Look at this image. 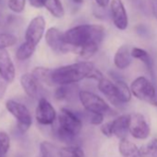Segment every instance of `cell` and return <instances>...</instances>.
Instances as JSON below:
<instances>
[{
    "label": "cell",
    "instance_id": "1",
    "mask_svg": "<svg viewBox=\"0 0 157 157\" xmlns=\"http://www.w3.org/2000/svg\"><path fill=\"white\" fill-rule=\"evenodd\" d=\"M105 30L100 24H81L64 33L65 42L77 54L78 50L85 46H99L105 38Z\"/></svg>",
    "mask_w": 157,
    "mask_h": 157
},
{
    "label": "cell",
    "instance_id": "2",
    "mask_svg": "<svg viewBox=\"0 0 157 157\" xmlns=\"http://www.w3.org/2000/svg\"><path fill=\"white\" fill-rule=\"evenodd\" d=\"M96 67L91 61H78L53 69L52 81L54 85H72L88 78Z\"/></svg>",
    "mask_w": 157,
    "mask_h": 157
},
{
    "label": "cell",
    "instance_id": "3",
    "mask_svg": "<svg viewBox=\"0 0 157 157\" xmlns=\"http://www.w3.org/2000/svg\"><path fill=\"white\" fill-rule=\"evenodd\" d=\"M58 128H56V137L64 141H72L82 129V120L74 111L62 107L57 116Z\"/></svg>",
    "mask_w": 157,
    "mask_h": 157
},
{
    "label": "cell",
    "instance_id": "4",
    "mask_svg": "<svg viewBox=\"0 0 157 157\" xmlns=\"http://www.w3.org/2000/svg\"><path fill=\"white\" fill-rule=\"evenodd\" d=\"M6 108L12 115L16 121L19 130L22 133L28 131L33 124V117L28 107L15 100L9 99L6 102Z\"/></svg>",
    "mask_w": 157,
    "mask_h": 157
},
{
    "label": "cell",
    "instance_id": "5",
    "mask_svg": "<svg viewBox=\"0 0 157 157\" xmlns=\"http://www.w3.org/2000/svg\"><path fill=\"white\" fill-rule=\"evenodd\" d=\"M78 99L82 107L89 114L105 115L111 110L109 104L94 93L82 90L78 92Z\"/></svg>",
    "mask_w": 157,
    "mask_h": 157
},
{
    "label": "cell",
    "instance_id": "6",
    "mask_svg": "<svg viewBox=\"0 0 157 157\" xmlns=\"http://www.w3.org/2000/svg\"><path fill=\"white\" fill-rule=\"evenodd\" d=\"M130 90L134 97L148 103H150L157 94L152 82L144 76H140L135 78L130 84Z\"/></svg>",
    "mask_w": 157,
    "mask_h": 157
},
{
    "label": "cell",
    "instance_id": "7",
    "mask_svg": "<svg viewBox=\"0 0 157 157\" xmlns=\"http://www.w3.org/2000/svg\"><path fill=\"white\" fill-rule=\"evenodd\" d=\"M44 39L50 49L56 54H67L68 52H73L72 47L65 42L64 33L56 27H51L45 32Z\"/></svg>",
    "mask_w": 157,
    "mask_h": 157
},
{
    "label": "cell",
    "instance_id": "8",
    "mask_svg": "<svg viewBox=\"0 0 157 157\" xmlns=\"http://www.w3.org/2000/svg\"><path fill=\"white\" fill-rule=\"evenodd\" d=\"M128 133L136 140H147L151 134V128L145 117L140 113L130 114Z\"/></svg>",
    "mask_w": 157,
    "mask_h": 157
},
{
    "label": "cell",
    "instance_id": "9",
    "mask_svg": "<svg viewBox=\"0 0 157 157\" xmlns=\"http://www.w3.org/2000/svg\"><path fill=\"white\" fill-rule=\"evenodd\" d=\"M57 117L56 111L53 105L44 97H41L35 109V119L43 126H51Z\"/></svg>",
    "mask_w": 157,
    "mask_h": 157
},
{
    "label": "cell",
    "instance_id": "10",
    "mask_svg": "<svg viewBox=\"0 0 157 157\" xmlns=\"http://www.w3.org/2000/svg\"><path fill=\"white\" fill-rule=\"evenodd\" d=\"M46 22L43 16L34 17L29 23L25 32V42L33 46H37L41 42L44 32Z\"/></svg>",
    "mask_w": 157,
    "mask_h": 157
},
{
    "label": "cell",
    "instance_id": "11",
    "mask_svg": "<svg viewBox=\"0 0 157 157\" xmlns=\"http://www.w3.org/2000/svg\"><path fill=\"white\" fill-rule=\"evenodd\" d=\"M110 13L115 27L120 31H125L128 26V17L122 0H111Z\"/></svg>",
    "mask_w": 157,
    "mask_h": 157
},
{
    "label": "cell",
    "instance_id": "12",
    "mask_svg": "<svg viewBox=\"0 0 157 157\" xmlns=\"http://www.w3.org/2000/svg\"><path fill=\"white\" fill-rule=\"evenodd\" d=\"M0 77L7 83H12L16 78V68L7 49L0 51Z\"/></svg>",
    "mask_w": 157,
    "mask_h": 157
},
{
    "label": "cell",
    "instance_id": "13",
    "mask_svg": "<svg viewBox=\"0 0 157 157\" xmlns=\"http://www.w3.org/2000/svg\"><path fill=\"white\" fill-rule=\"evenodd\" d=\"M97 88L100 91V93H102V94L108 100V102L112 105L120 106L123 105V104H121V102L118 99L115 82H112L110 80H108V78H104L103 80L98 82Z\"/></svg>",
    "mask_w": 157,
    "mask_h": 157
},
{
    "label": "cell",
    "instance_id": "14",
    "mask_svg": "<svg viewBox=\"0 0 157 157\" xmlns=\"http://www.w3.org/2000/svg\"><path fill=\"white\" fill-rule=\"evenodd\" d=\"M114 65L117 68L123 70L128 68L132 61L131 56V50L129 49L128 45L122 44L117 48L114 56Z\"/></svg>",
    "mask_w": 157,
    "mask_h": 157
},
{
    "label": "cell",
    "instance_id": "15",
    "mask_svg": "<svg viewBox=\"0 0 157 157\" xmlns=\"http://www.w3.org/2000/svg\"><path fill=\"white\" fill-rule=\"evenodd\" d=\"M21 85L25 94L33 98L36 99L39 95V82L32 73H24L21 77Z\"/></svg>",
    "mask_w": 157,
    "mask_h": 157
},
{
    "label": "cell",
    "instance_id": "16",
    "mask_svg": "<svg viewBox=\"0 0 157 157\" xmlns=\"http://www.w3.org/2000/svg\"><path fill=\"white\" fill-rule=\"evenodd\" d=\"M129 120H130V114H123L113 119L112 123H113L114 136H116L120 140L126 139L128 133Z\"/></svg>",
    "mask_w": 157,
    "mask_h": 157
},
{
    "label": "cell",
    "instance_id": "17",
    "mask_svg": "<svg viewBox=\"0 0 157 157\" xmlns=\"http://www.w3.org/2000/svg\"><path fill=\"white\" fill-rule=\"evenodd\" d=\"M118 151L122 157H140L139 147L127 138L120 140L118 143Z\"/></svg>",
    "mask_w": 157,
    "mask_h": 157
},
{
    "label": "cell",
    "instance_id": "18",
    "mask_svg": "<svg viewBox=\"0 0 157 157\" xmlns=\"http://www.w3.org/2000/svg\"><path fill=\"white\" fill-rule=\"evenodd\" d=\"M52 72L53 69L44 67H36L33 69L32 74L37 80L38 82L44 83L48 86H53V81H52Z\"/></svg>",
    "mask_w": 157,
    "mask_h": 157
},
{
    "label": "cell",
    "instance_id": "19",
    "mask_svg": "<svg viewBox=\"0 0 157 157\" xmlns=\"http://www.w3.org/2000/svg\"><path fill=\"white\" fill-rule=\"evenodd\" d=\"M115 85L117 88V93L119 101L121 104H128L130 102L132 98V93L130 90V86L127 84L123 80H117L115 82Z\"/></svg>",
    "mask_w": 157,
    "mask_h": 157
},
{
    "label": "cell",
    "instance_id": "20",
    "mask_svg": "<svg viewBox=\"0 0 157 157\" xmlns=\"http://www.w3.org/2000/svg\"><path fill=\"white\" fill-rule=\"evenodd\" d=\"M131 56L132 58L141 61L148 69H152V66H153L152 59L150 54L145 49L140 47H133L131 49Z\"/></svg>",
    "mask_w": 157,
    "mask_h": 157
},
{
    "label": "cell",
    "instance_id": "21",
    "mask_svg": "<svg viewBox=\"0 0 157 157\" xmlns=\"http://www.w3.org/2000/svg\"><path fill=\"white\" fill-rule=\"evenodd\" d=\"M58 157H86V155L80 146L72 144L60 148Z\"/></svg>",
    "mask_w": 157,
    "mask_h": 157
},
{
    "label": "cell",
    "instance_id": "22",
    "mask_svg": "<svg viewBox=\"0 0 157 157\" xmlns=\"http://www.w3.org/2000/svg\"><path fill=\"white\" fill-rule=\"evenodd\" d=\"M36 47L31 44L24 42L22 43L16 51V58L20 61H26L33 56Z\"/></svg>",
    "mask_w": 157,
    "mask_h": 157
},
{
    "label": "cell",
    "instance_id": "23",
    "mask_svg": "<svg viewBox=\"0 0 157 157\" xmlns=\"http://www.w3.org/2000/svg\"><path fill=\"white\" fill-rule=\"evenodd\" d=\"M44 8L55 18L60 19L65 15V10L60 0H46Z\"/></svg>",
    "mask_w": 157,
    "mask_h": 157
},
{
    "label": "cell",
    "instance_id": "24",
    "mask_svg": "<svg viewBox=\"0 0 157 157\" xmlns=\"http://www.w3.org/2000/svg\"><path fill=\"white\" fill-rule=\"evenodd\" d=\"M140 157H157V139L154 138L139 148Z\"/></svg>",
    "mask_w": 157,
    "mask_h": 157
},
{
    "label": "cell",
    "instance_id": "25",
    "mask_svg": "<svg viewBox=\"0 0 157 157\" xmlns=\"http://www.w3.org/2000/svg\"><path fill=\"white\" fill-rule=\"evenodd\" d=\"M59 149L50 141H42L40 143V155L43 157H58Z\"/></svg>",
    "mask_w": 157,
    "mask_h": 157
},
{
    "label": "cell",
    "instance_id": "26",
    "mask_svg": "<svg viewBox=\"0 0 157 157\" xmlns=\"http://www.w3.org/2000/svg\"><path fill=\"white\" fill-rule=\"evenodd\" d=\"M18 42V39L15 35L6 33H0V51L6 50L9 47L15 45Z\"/></svg>",
    "mask_w": 157,
    "mask_h": 157
},
{
    "label": "cell",
    "instance_id": "27",
    "mask_svg": "<svg viewBox=\"0 0 157 157\" xmlns=\"http://www.w3.org/2000/svg\"><path fill=\"white\" fill-rule=\"evenodd\" d=\"M10 148V138L5 131H0V157H5Z\"/></svg>",
    "mask_w": 157,
    "mask_h": 157
},
{
    "label": "cell",
    "instance_id": "28",
    "mask_svg": "<svg viewBox=\"0 0 157 157\" xmlns=\"http://www.w3.org/2000/svg\"><path fill=\"white\" fill-rule=\"evenodd\" d=\"M26 0H9V9L15 13H21L25 9Z\"/></svg>",
    "mask_w": 157,
    "mask_h": 157
},
{
    "label": "cell",
    "instance_id": "29",
    "mask_svg": "<svg viewBox=\"0 0 157 157\" xmlns=\"http://www.w3.org/2000/svg\"><path fill=\"white\" fill-rule=\"evenodd\" d=\"M70 85H60V86H57V88L56 89L55 91V98L58 101H62V100H65L67 98L68 96V94H69V90H68V87Z\"/></svg>",
    "mask_w": 157,
    "mask_h": 157
},
{
    "label": "cell",
    "instance_id": "30",
    "mask_svg": "<svg viewBox=\"0 0 157 157\" xmlns=\"http://www.w3.org/2000/svg\"><path fill=\"white\" fill-rule=\"evenodd\" d=\"M100 130L102 132V134L107 138H111L114 136V129H113V123L112 120L111 121H107L105 123H104L103 125H101L100 127Z\"/></svg>",
    "mask_w": 157,
    "mask_h": 157
},
{
    "label": "cell",
    "instance_id": "31",
    "mask_svg": "<svg viewBox=\"0 0 157 157\" xmlns=\"http://www.w3.org/2000/svg\"><path fill=\"white\" fill-rule=\"evenodd\" d=\"M104 120H105V115L103 114H91V117L89 118V122L94 126L103 125Z\"/></svg>",
    "mask_w": 157,
    "mask_h": 157
},
{
    "label": "cell",
    "instance_id": "32",
    "mask_svg": "<svg viewBox=\"0 0 157 157\" xmlns=\"http://www.w3.org/2000/svg\"><path fill=\"white\" fill-rule=\"evenodd\" d=\"M8 84L9 83H7L3 78L0 77V100H1L3 97H4V95H5V94H6V92H7V89H8Z\"/></svg>",
    "mask_w": 157,
    "mask_h": 157
},
{
    "label": "cell",
    "instance_id": "33",
    "mask_svg": "<svg viewBox=\"0 0 157 157\" xmlns=\"http://www.w3.org/2000/svg\"><path fill=\"white\" fill-rule=\"evenodd\" d=\"M30 5L35 9H41L45 6L46 0H29Z\"/></svg>",
    "mask_w": 157,
    "mask_h": 157
},
{
    "label": "cell",
    "instance_id": "34",
    "mask_svg": "<svg viewBox=\"0 0 157 157\" xmlns=\"http://www.w3.org/2000/svg\"><path fill=\"white\" fill-rule=\"evenodd\" d=\"M69 4L71 5V7L74 8L75 11L80 8L82 4H83V0H68Z\"/></svg>",
    "mask_w": 157,
    "mask_h": 157
},
{
    "label": "cell",
    "instance_id": "35",
    "mask_svg": "<svg viewBox=\"0 0 157 157\" xmlns=\"http://www.w3.org/2000/svg\"><path fill=\"white\" fill-rule=\"evenodd\" d=\"M111 0H95L96 5L100 9H105L108 5H110Z\"/></svg>",
    "mask_w": 157,
    "mask_h": 157
},
{
    "label": "cell",
    "instance_id": "36",
    "mask_svg": "<svg viewBox=\"0 0 157 157\" xmlns=\"http://www.w3.org/2000/svg\"><path fill=\"white\" fill-rule=\"evenodd\" d=\"M151 11L153 16L157 19V0H151Z\"/></svg>",
    "mask_w": 157,
    "mask_h": 157
},
{
    "label": "cell",
    "instance_id": "37",
    "mask_svg": "<svg viewBox=\"0 0 157 157\" xmlns=\"http://www.w3.org/2000/svg\"><path fill=\"white\" fill-rule=\"evenodd\" d=\"M150 104L151 105H153V106H155V107H157V94H156V95H155V97L150 102Z\"/></svg>",
    "mask_w": 157,
    "mask_h": 157
},
{
    "label": "cell",
    "instance_id": "38",
    "mask_svg": "<svg viewBox=\"0 0 157 157\" xmlns=\"http://www.w3.org/2000/svg\"><path fill=\"white\" fill-rule=\"evenodd\" d=\"M0 21H1V15H0Z\"/></svg>",
    "mask_w": 157,
    "mask_h": 157
},
{
    "label": "cell",
    "instance_id": "39",
    "mask_svg": "<svg viewBox=\"0 0 157 157\" xmlns=\"http://www.w3.org/2000/svg\"><path fill=\"white\" fill-rule=\"evenodd\" d=\"M39 157H43V156H41V155H40V156H39Z\"/></svg>",
    "mask_w": 157,
    "mask_h": 157
}]
</instances>
